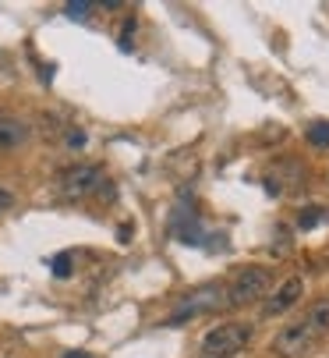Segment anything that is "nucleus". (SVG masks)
<instances>
[{
  "mask_svg": "<svg viewBox=\"0 0 329 358\" xmlns=\"http://www.w3.org/2000/svg\"><path fill=\"white\" fill-rule=\"evenodd\" d=\"M326 334H329V298H319V301L308 305L301 323H291L272 337V351H277L280 358H301Z\"/></svg>",
  "mask_w": 329,
  "mask_h": 358,
  "instance_id": "1",
  "label": "nucleus"
},
{
  "mask_svg": "<svg viewBox=\"0 0 329 358\" xmlns=\"http://www.w3.org/2000/svg\"><path fill=\"white\" fill-rule=\"evenodd\" d=\"M248 341H251L248 323H224L202 337V358H234L237 351H244Z\"/></svg>",
  "mask_w": 329,
  "mask_h": 358,
  "instance_id": "2",
  "label": "nucleus"
},
{
  "mask_svg": "<svg viewBox=\"0 0 329 358\" xmlns=\"http://www.w3.org/2000/svg\"><path fill=\"white\" fill-rule=\"evenodd\" d=\"M269 280H272V273H269L265 266H244V270H237L234 280L224 287V298H227V305L241 309V305H251V301H258V298L265 294Z\"/></svg>",
  "mask_w": 329,
  "mask_h": 358,
  "instance_id": "3",
  "label": "nucleus"
},
{
  "mask_svg": "<svg viewBox=\"0 0 329 358\" xmlns=\"http://www.w3.org/2000/svg\"><path fill=\"white\" fill-rule=\"evenodd\" d=\"M216 305H227V298H224V287L219 284H205V287H195L191 294H184L181 298V309L170 316V323H184V320H195V316H202V313H212Z\"/></svg>",
  "mask_w": 329,
  "mask_h": 358,
  "instance_id": "4",
  "label": "nucleus"
},
{
  "mask_svg": "<svg viewBox=\"0 0 329 358\" xmlns=\"http://www.w3.org/2000/svg\"><path fill=\"white\" fill-rule=\"evenodd\" d=\"M57 185H61V195H68V199H85V195H92V192L103 188V171L92 167V164H75V167H68V171L61 174Z\"/></svg>",
  "mask_w": 329,
  "mask_h": 358,
  "instance_id": "5",
  "label": "nucleus"
},
{
  "mask_svg": "<svg viewBox=\"0 0 329 358\" xmlns=\"http://www.w3.org/2000/svg\"><path fill=\"white\" fill-rule=\"evenodd\" d=\"M301 298H305V280H301V277L284 280L277 291H272V298L265 301V316H284V313H291Z\"/></svg>",
  "mask_w": 329,
  "mask_h": 358,
  "instance_id": "6",
  "label": "nucleus"
},
{
  "mask_svg": "<svg viewBox=\"0 0 329 358\" xmlns=\"http://www.w3.org/2000/svg\"><path fill=\"white\" fill-rule=\"evenodd\" d=\"M29 138V128L15 117H0V149H15Z\"/></svg>",
  "mask_w": 329,
  "mask_h": 358,
  "instance_id": "7",
  "label": "nucleus"
},
{
  "mask_svg": "<svg viewBox=\"0 0 329 358\" xmlns=\"http://www.w3.org/2000/svg\"><path fill=\"white\" fill-rule=\"evenodd\" d=\"M305 138L315 145V149H329V121H312Z\"/></svg>",
  "mask_w": 329,
  "mask_h": 358,
  "instance_id": "8",
  "label": "nucleus"
},
{
  "mask_svg": "<svg viewBox=\"0 0 329 358\" xmlns=\"http://www.w3.org/2000/svg\"><path fill=\"white\" fill-rule=\"evenodd\" d=\"M322 217H326V213H322L319 206H308V210H301V217H298V227H301V231H312V227H315Z\"/></svg>",
  "mask_w": 329,
  "mask_h": 358,
  "instance_id": "9",
  "label": "nucleus"
},
{
  "mask_svg": "<svg viewBox=\"0 0 329 358\" xmlns=\"http://www.w3.org/2000/svg\"><path fill=\"white\" fill-rule=\"evenodd\" d=\"M50 266H53V277H61V280H64V277H71V255H68V252L53 255V263H50Z\"/></svg>",
  "mask_w": 329,
  "mask_h": 358,
  "instance_id": "10",
  "label": "nucleus"
},
{
  "mask_svg": "<svg viewBox=\"0 0 329 358\" xmlns=\"http://www.w3.org/2000/svg\"><path fill=\"white\" fill-rule=\"evenodd\" d=\"M89 11H92V4H82V0H78V4H68V8H64V15H68V18H78V22H82Z\"/></svg>",
  "mask_w": 329,
  "mask_h": 358,
  "instance_id": "11",
  "label": "nucleus"
},
{
  "mask_svg": "<svg viewBox=\"0 0 329 358\" xmlns=\"http://www.w3.org/2000/svg\"><path fill=\"white\" fill-rule=\"evenodd\" d=\"M11 202H15V195H11L8 188H0V213H4V210L11 206Z\"/></svg>",
  "mask_w": 329,
  "mask_h": 358,
  "instance_id": "12",
  "label": "nucleus"
},
{
  "mask_svg": "<svg viewBox=\"0 0 329 358\" xmlns=\"http://www.w3.org/2000/svg\"><path fill=\"white\" fill-rule=\"evenodd\" d=\"M68 145H85V135H82V131H71V135H68Z\"/></svg>",
  "mask_w": 329,
  "mask_h": 358,
  "instance_id": "13",
  "label": "nucleus"
},
{
  "mask_svg": "<svg viewBox=\"0 0 329 358\" xmlns=\"http://www.w3.org/2000/svg\"><path fill=\"white\" fill-rule=\"evenodd\" d=\"M61 358H92L89 351H68V355H61Z\"/></svg>",
  "mask_w": 329,
  "mask_h": 358,
  "instance_id": "14",
  "label": "nucleus"
}]
</instances>
